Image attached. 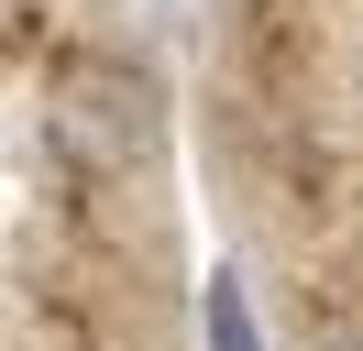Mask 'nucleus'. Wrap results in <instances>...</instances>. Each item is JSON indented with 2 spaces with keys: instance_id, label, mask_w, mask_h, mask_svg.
<instances>
[{
  "instance_id": "f257e3e1",
  "label": "nucleus",
  "mask_w": 363,
  "mask_h": 351,
  "mask_svg": "<svg viewBox=\"0 0 363 351\" xmlns=\"http://www.w3.org/2000/svg\"><path fill=\"white\" fill-rule=\"evenodd\" d=\"M67 132H77V143H99L111 165H121V154H143V88H121V77H77Z\"/></svg>"
},
{
  "instance_id": "f03ea898",
  "label": "nucleus",
  "mask_w": 363,
  "mask_h": 351,
  "mask_svg": "<svg viewBox=\"0 0 363 351\" xmlns=\"http://www.w3.org/2000/svg\"><path fill=\"white\" fill-rule=\"evenodd\" d=\"M199 329H209V351H264V329H253V307H242V275H209V297H199Z\"/></svg>"
}]
</instances>
